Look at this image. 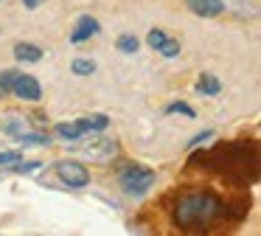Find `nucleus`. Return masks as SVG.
I'll use <instances>...</instances> for the list:
<instances>
[{"label":"nucleus","mask_w":261,"mask_h":236,"mask_svg":"<svg viewBox=\"0 0 261 236\" xmlns=\"http://www.w3.org/2000/svg\"><path fill=\"white\" fill-rule=\"evenodd\" d=\"M191 166L211 169L230 177L236 185H253L258 180V144L255 140H227L208 152L191 155Z\"/></svg>","instance_id":"obj_1"},{"label":"nucleus","mask_w":261,"mask_h":236,"mask_svg":"<svg viewBox=\"0 0 261 236\" xmlns=\"http://www.w3.org/2000/svg\"><path fill=\"white\" fill-rule=\"evenodd\" d=\"M54 172H57V177L62 180L65 185H70V188H85V185L90 183V172H87L85 163L59 160L57 166H54Z\"/></svg>","instance_id":"obj_5"},{"label":"nucleus","mask_w":261,"mask_h":236,"mask_svg":"<svg viewBox=\"0 0 261 236\" xmlns=\"http://www.w3.org/2000/svg\"><path fill=\"white\" fill-rule=\"evenodd\" d=\"M93 70H96V65H93L90 59H73V73L76 76H90Z\"/></svg>","instance_id":"obj_18"},{"label":"nucleus","mask_w":261,"mask_h":236,"mask_svg":"<svg viewBox=\"0 0 261 236\" xmlns=\"http://www.w3.org/2000/svg\"><path fill=\"white\" fill-rule=\"evenodd\" d=\"M42 3H45V0H23V6H25V9H40Z\"/></svg>","instance_id":"obj_21"},{"label":"nucleus","mask_w":261,"mask_h":236,"mask_svg":"<svg viewBox=\"0 0 261 236\" xmlns=\"http://www.w3.org/2000/svg\"><path fill=\"white\" fill-rule=\"evenodd\" d=\"M197 90L202 96H219L222 93V82L216 76H211V73H202V76L197 79Z\"/></svg>","instance_id":"obj_11"},{"label":"nucleus","mask_w":261,"mask_h":236,"mask_svg":"<svg viewBox=\"0 0 261 236\" xmlns=\"http://www.w3.org/2000/svg\"><path fill=\"white\" fill-rule=\"evenodd\" d=\"M0 87L9 90V93H14L17 99H23V101H40L42 99V84L37 82L34 76L20 73V70L0 73Z\"/></svg>","instance_id":"obj_4"},{"label":"nucleus","mask_w":261,"mask_h":236,"mask_svg":"<svg viewBox=\"0 0 261 236\" xmlns=\"http://www.w3.org/2000/svg\"><path fill=\"white\" fill-rule=\"evenodd\" d=\"M166 37H169L166 31H160V28H152V31L146 34V42H149V48H154V51H158L160 45L166 42Z\"/></svg>","instance_id":"obj_17"},{"label":"nucleus","mask_w":261,"mask_h":236,"mask_svg":"<svg viewBox=\"0 0 261 236\" xmlns=\"http://www.w3.org/2000/svg\"><path fill=\"white\" fill-rule=\"evenodd\" d=\"M188 9L199 17H219L225 11V3L222 0H188Z\"/></svg>","instance_id":"obj_8"},{"label":"nucleus","mask_w":261,"mask_h":236,"mask_svg":"<svg viewBox=\"0 0 261 236\" xmlns=\"http://www.w3.org/2000/svg\"><path fill=\"white\" fill-rule=\"evenodd\" d=\"M98 20L96 17H90V14H85V17H79V22H76V28H73V34H70V42H87L90 37H96L98 34Z\"/></svg>","instance_id":"obj_6"},{"label":"nucleus","mask_w":261,"mask_h":236,"mask_svg":"<svg viewBox=\"0 0 261 236\" xmlns=\"http://www.w3.org/2000/svg\"><path fill=\"white\" fill-rule=\"evenodd\" d=\"M79 124L85 132H101V129H107L110 118L107 115H90V118H79Z\"/></svg>","instance_id":"obj_13"},{"label":"nucleus","mask_w":261,"mask_h":236,"mask_svg":"<svg viewBox=\"0 0 261 236\" xmlns=\"http://www.w3.org/2000/svg\"><path fill=\"white\" fill-rule=\"evenodd\" d=\"M54 132H57V138H62V140H79V138H85V129H82L79 121H62V124H57V127H54Z\"/></svg>","instance_id":"obj_10"},{"label":"nucleus","mask_w":261,"mask_h":236,"mask_svg":"<svg viewBox=\"0 0 261 236\" xmlns=\"http://www.w3.org/2000/svg\"><path fill=\"white\" fill-rule=\"evenodd\" d=\"M118 152V144L113 138H96L85 146V155L87 157H113Z\"/></svg>","instance_id":"obj_7"},{"label":"nucleus","mask_w":261,"mask_h":236,"mask_svg":"<svg viewBox=\"0 0 261 236\" xmlns=\"http://www.w3.org/2000/svg\"><path fill=\"white\" fill-rule=\"evenodd\" d=\"M14 172L17 174H25V172H34V169H40V163H14Z\"/></svg>","instance_id":"obj_20"},{"label":"nucleus","mask_w":261,"mask_h":236,"mask_svg":"<svg viewBox=\"0 0 261 236\" xmlns=\"http://www.w3.org/2000/svg\"><path fill=\"white\" fill-rule=\"evenodd\" d=\"M154 180H158V174L149 166H141V163H129L118 172V183L124 188V194L129 197H143L154 185Z\"/></svg>","instance_id":"obj_3"},{"label":"nucleus","mask_w":261,"mask_h":236,"mask_svg":"<svg viewBox=\"0 0 261 236\" xmlns=\"http://www.w3.org/2000/svg\"><path fill=\"white\" fill-rule=\"evenodd\" d=\"M225 217V200L211 188H186L171 205V222L182 233H202Z\"/></svg>","instance_id":"obj_2"},{"label":"nucleus","mask_w":261,"mask_h":236,"mask_svg":"<svg viewBox=\"0 0 261 236\" xmlns=\"http://www.w3.org/2000/svg\"><path fill=\"white\" fill-rule=\"evenodd\" d=\"M17 160H23V155L14 149H6V152H0V166H14Z\"/></svg>","instance_id":"obj_19"},{"label":"nucleus","mask_w":261,"mask_h":236,"mask_svg":"<svg viewBox=\"0 0 261 236\" xmlns=\"http://www.w3.org/2000/svg\"><path fill=\"white\" fill-rule=\"evenodd\" d=\"M180 51H182V45L177 42V39H171V37H166V42L158 48V54H163L166 59H174V56H180Z\"/></svg>","instance_id":"obj_15"},{"label":"nucleus","mask_w":261,"mask_h":236,"mask_svg":"<svg viewBox=\"0 0 261 236\" xmlns=\"http://www.w3.org/2000/svg\"><path fill=\"white\" fill-rule=\"evenodd\" d=\"M166 112H180V115H186V118H197L194 107L186 104V101H174V104H169V107H166Z\"/></svg>","instance_id":"obj_16"},{"label":"nucleus","mask_w":261,"mask_h":236,"mask_svg":"<svg viewBox=\"0 0 261 236\" xmlns=\"http://www.w3.org/2000/svg\"><path fill=\"white\" fill-rule=\"evenodd\" d=\"M115 45H118V51H121V54H135V51H138V45H141V42H138V37H135V34H121V37H118V42H115Z\"/></svg>","instance_id":"obj_14"},{"label":"nucleus","mask_w":261,"mask_h":236,"mask_svg":"<svg viewBox=\"0 0 261 236\" xmlns=\"http://www.w3.org/2000/svg\"><path fill=\"white\" fill-rule=\"evenodd\" d=\"M14 140H20L23 146H48L51 144V138L48 135H42V132H20V135H14Z\"/></svg>","instance_id":"obj_12"},{"label":"nucleus","mask_w":261,"mask_h":236,"mask_svg":"<svg viewBox=\"0 0 261 236\" xmlns=\"http://www.w3.org/2000/svg\"><path fill=\"white\" fill-rule=\"evenodd\" d=\"M14 59L17 62H40L42 59V48L34 42H17L14 45Z\"/></svg>","instance_id":"obj_9"}]
</instances>
